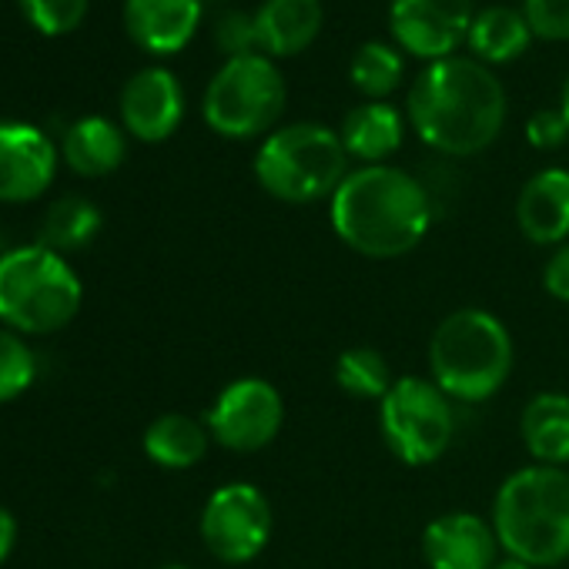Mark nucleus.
<instances>
[{
    "instance_id": "f257e3e1",
    "label": "nucleus",
    "mask_w": 569,
    "mask_h": 569,
    "mask_svg": "<svg viewBox=\"0 0 569 569\" xmlns=\"http://www.w3.org/2000/svg\"><path fill=\"white\" fill-rule=\"evenodd\" d=\"M506 88L476 58H442L426 64L406 98L412 131L439 154L472 158L486 151L506 124Z\"/></svg>"
},
{
    "instance_id": "f03ea898",
    "label": "nucleus",
    "mask_w": 569,
    "mask_h": 569,
    "mask_svg": "<svg viewBox=\"0 0 569 569\" xmlns=\"http://www.w3.org/2000/svg\"><path fill=\"white\" fill-rule=\"evenodd\" d=\"M329 218L346 248L389 261L422 244L432 228V198L419 178L396 164H362L332 194Z\"/></svg>"
},
{
    "instance_id": "7ed1b4c3",
    "label": "nucleus",
    "mask_w": 569,
    "mask_h": 569,
    "mask_svg": "<svg viewBox=\"0 0 569 569\" xmlns=\"http://www.w3.org/2000/svg\"><path fill=\"white\" fill-rule=\"evenodd\" d=\"M506 556L552 569L569 559V472L559 466H522L502 479L489 516Z\"/></svg>"
},
{
    "instance_id": "20e7f679",
    "label": "nucleus",
    "mask_w": 569,
    "mask_h": 569,
    "mask_svg": "<svg viewBox=\"0 0 569 569\" xmlns=\"http://www.w3.org/2000/svg\"><path fill=\"white\" fill-rule=\"evenodd\" d=\"M512 366V336L502 319L486 309L449 312L429 339V379L452 402H489L509 382Z\"/></svg>"
},
{
    "instance_id": "39448f33",
    "label": "nucleus",
    "mask_w": 569,
    "mask_h": 569,
    "mask_svg": "<svg viewBox=\"0 0 569 569\" xmlns=\"http://www.w3.org/2000/svg\"><path fill=\"white\" fill-rule=\"evenodd\" d=\"M349 154L339 131L299 121L274 128L254 154V181L264 194L284 204L332 201L339 184L349 178Z\"/></svg>"
},
{
    "instance_id": "423d86ee",
    "label": "nucleus",
    "mask_w": 569,
    "mask_h": 569,
    "mask_svg": "<svg viewBox=\"0 0 569 569\" xmlns=\"http://www.w3.org/2000/svg\"><path fill=\"white\" fill-rule=\"evenodd\" d=\"M81 309V281L48 244L14 248L0 258V322L44 336L64 329Z\"/></svg>"
},
{
    "instance_id": "0eeeda50",
    "label": "nucleus",
    "mask_w": 569,
    "mask_h": 569,
    "mask_svg": "<svg viewBox=\"0 0 569 569\" xmlns=\"http://www.w3.org/2000/svg\"><path fill=\"white\" fill-rule=\"evenodd\" d=\"M284 98H289V88H284L274 61L264 54H248L224 61L221 71L208 81L201 114L204 124L221 138H268L284 111Z\"/></svg>"
},
{
    "instance_id": "6e6552de",
    "label": "nucleus",
    "mask_w": 569,
    "mask_h": 569,
    "mask_svg": "<svg viewBox=\"0 0 569 569\" xmlns=\"http://www.w3.org/2000/svg\"><path fill=\"white\" fill-rule=\"evenodd\" d=\"M379 432L402 466H432L456 439V402L432 379L402 376L379 402Z\"/></svg>"
},
{
    "instance_id": "1a4fd4ad",
    "label": "nucleus",
    "mask_w": 569,
    "mask_h": 569,
    "mask_svg": "<svg viewBox=\"0 0 569 569\" xmlns=\"http://www.w3.org/2000/svg\"><path fill=\"white\" fill-rule=\"evenodd\" d=\"M271 502L251 482L218 486L201 509V539L224 566H244L258 559L271 539Z\"/></svg>"
},
{
    "instance_id": "9d476101",
    "label": "nucleus",
    "mask_w": 569,
    "mask_h": 569,
    "mask_svg": "<svg viewBox=\"0 0 569 569\" xmlns=\"http://www.w3.org/2000/svg\"><path fill=\"white\" fill-rule=\"evenodd\" d=\"M281 422H284L281 392L261 376H244L228 382L214 396L204 419L211 439L228 452H261L278 439Z\"/></svg>"
},
{
    "instance_id": "9b49d317",
    "label": "nucleus",
    "mask_w": 569,
    "mask_h": 569,
    "mask_svg": "<svg viewBox=\"0 0 569 569\" xmlns=\"http://www.w3.org/2000/svg\"><path fill=\"white\" fill-rule=\"evenodd\" d=\"M472 18V0H392L389 31L406 54L432 64L469 41Z\"/></svg>"
},
{
    "instance_id": "f8f14e48",
    "label": "nucleus",
    "mask_w": 569,
    "mask_h": 569,
    "mask_svg": "<svg viewBox=\"0 0 569 569\" xmlns=\"http://www.w3.org/2000/svg\"><path fill=\"white\" fill-rule=\"evenodd\" d=\"M58 151L44 131L24 121H0V201H34L54 181Z\"/></svg>"
},
{
    "instance_id": "ddd939ff",
    "label": "nucleus",
    "mask_w": 569,
    "mask_h": 569,
    "mask_svg": "<svg viewBox=\"0 0 569 569\" xmlns=\"http://www.w3.org/2000/svg\"><path fill=\"white\" fill-rule=\"evenodd\" d=\"M499 549L492 522L469 509L442 512L422 529V559L429 569H492Z\"/></svg>"
},
{
    "instance_id": "4468645a",
    "label": "nucleus",
    "mask_w": 569,
    "mask_h": 569,
    "mask_svg": "<svg viewBox=\"0 0 569 569\" xmlns=\"http://www.w3.org/2000/svg\"><path fill=\"white\" fill-rule=\"evenodd\" d=\"M184 118V91L168 68L138 71L121 91V121L144 144L168 141Z\"/></svg>"
},
{
    "instance_id": "2eb2a0df",
    "label": "nucleus",
    "mask_w": 569,
    "mask_h": 569,
    "mask_svg": "<svg viewBox=\"0 0 569 569\" xmlns=\"http://www.w3.org/2000/svg\"><path fill=\"white\" fill-rule=\"evenodd\" d=\"M204 0H124V28L148 54H178L201 24Z\"/></svg>"
},
{
    "instance_id": "dca6fc26",
    "label": "nucleus",
    "mask_w": 569,
    "mask_h": 569,
    "mask_svg": "<svg viewBox=\"0 0 569 569\" xmlns=\"http://www.w3.org/2000/svg\"><path fill=\"white\" fill-rule=\"evenodd\" d=\"M516 224L532 244H566L569 241V171L542 168L536 171L516 198Z\"/></svg>"
},
{
    "instance_id": "f3484780",
    "label": "nucleus",
    "mask_w": 569,
    "mask_h": 569,
    "mask_svg": "<svg viewBox=\"0 0 569 569\" xmlns=\"http://www.w3.org/2000/svg\"><path fill=\"white\" fill-rule=\"evenodd\" d=\"M322 24H326L322 0H264L254 11L258 54L296 58L316 44Z\"/></svg>"
},
{
    "instance_id": "a211bd4d",
    "label": "nucleus",
    "mask_w": 569,
    "mask_h": 569,
    "mask_svg": "<svg viewBox=\"0 0 569 569\" xmlns=\"http://www.w3.org/2000/svg\"><path fill=\"white\" fill-rule=\"evenodd\" d=\"M339 138L349 158L362 164H386L402 148L406 121L389 101H362L342 118Z\"/></svg>"
},
{
    "instance_id": "6ab92c4d",
    "label": "nucleus",
    "mask_w": 569,
    "mask_h": 569,
    "mask_svg": "<svg viewBox=\"0 0 569 569\" xmlns=\"http://www.w3.org/2000/svg\"><path fill=\"white\" fill-rule=\"evenodd\" d=\"M519 436L539 466H569V396L539 392L522 406Z\"/></svg>"
},
{
    "instance_id": "aec40b11",
    "label": "nucleus",
    "mask_w": 569,
    "mask_h": 569,
    "mask_svg": "<svg viewBox=\"0 0 569 569\" xmlns=\"http://www.w3.org/2000/svg\"><path fill=\"white\" fill-rule=\"evenodd\" d=\"M124 134L108 118H81L68 128L61 154L81 178H104L124 161Z\"/></svg>"
},
{
    "instance_id": "412c9836",
    "label": "nucleus",
    "mask_w": 569,
    "mask_h": 569,
    "mask_svg": "<svg viewBox=\"0 0 569 569\" xmlns=\"http://www.w3.org/2000/svg\"><path fill=\"white\" fill-rule=\"evenodd\" d=\"M144 452L154 466L161 469H191L208 456L211 432L204 422L184 416V412H168L158 416L144 429Z\"/></svg>"
},
{
    "instance_id": "4be33fe9",
    "label": "nucleus",
    "mask_w": 569,
    "mask_h": 569,
    "mask_svg": "<svg viewBox=\"0 0 569 569\" xmlns=\"http://www.w3.org/2000/svg\"><path fill=\"white\" fill-rule=\"evenodd\" d=\"M466 44L472 48V58L482 61L486 68L489 64H509L519 54H526V48L532 44V28H529L522 11L496 4V8H486L472 18Z\"/></svg>"
},
{
    "instance_id": "5701e85b",
    "label": "nucleus",
    "mask_w": 569,
    "mask_h": 569,
    "mask_svg": "<svg viewBox=\"0 0 569 569\" xmlns=\"http://www.w3.org/2000/svg\"><path fill=\"white\" fill-rule=\"evenodd\" d=\"M406 78L402 51L386 41H366L349 64V81L366 101H386L392 91H399Z\"/></svg>"
},
{
    "instance_id": "b1692460",
    "label": "nucleus",
    "mask_w": 569,
    "mask_h": 569,
    "mask_svg": "<svg viewBox=\"0 0 569 569\" xmlns=\"http://www.w3.org/2000/svg\"><path fill=\"white\" fill-rule=\"evenodd\" d=\"M392 369L372 346H352L336 359V386L362 402H382L392 389Z\"/></svg>"
},
{
    "instance_id": "393cba45",
    "label": "nucleus",
    "mask_w": 569,
    "mask_h": 569,
    "mask_svg": "<svg viewBox=\"0 0 569 569\" xmlns=\"http://www.w3.org/2000/svg\"><path fill=\"white\" fill-rule=\"evenodd\" d=\"M101 228V211L88 198H61L44 218V244L54 251L84 248Z\"/></svg>"
},
{
    "instance_id": "a878e982",
    "label": "nucleus",
    "mask_w": 569,
    "mask_h": 569,
    "mask_svg": "<svg viewBox=\"0 0 569 569\" xmlns=\"http://www.w3.org/2000/svg\"><path fill=\"white\" fill-rule=\"evenodd\" d=\"M34 356L31 349L18 339V332L0 329V402L18 399L31 382H34Z\"/></svg>"
},
{
    "instance_id": "bb28decb",
    "label": "nucleus",
    "mask_w": 569,
    "mask_h": 569,
    "mask_svg": "<svg viewBox=\"0 0 569 569\" xmlns=\"http://www.w3.org/2000/svg\"><path fill=\"white\" fill-rule=\"evenodd\" d=\"M18 4L31 21V28L48 38L71 34L74 28H81L88 14V0H18Z\"/></svg>"
},
{
    "instance_id": "cd10ccee",
    "label": "nucleus",
    "mask_w": 569,
    "mask_h": 569,
    "mask_svg": "<svg viewBox=\"0 0 569 569\" xmlns=\"http://www.w3.org/2000/svg\"><path fill=\"white\" fill-rule=\"evenodd\" d=\"M211 38H214V48H218L228 61L258 54L254 14H244V11H224V14H218Z\"/></svg>"
},
{
    "instance_id": "c85d7f7f",
    "label": "nucleus",
    "mask_w": 569,
    "mask_h": 569,
    "mask_svg": "<svg viewBox=\"0 0 569 569\" xmlns=\"http://www.w3.org/2000/svg\"><path fill=\"white\" fill-rule=\"evenodd\" d=\"M522 14L539 41H569V0H522Z\"/></svg>"
},
{
    "instance_id": "c756f323",
    "label": "nucleus",
    "mask_w": 569,
    "mask_h": 569,
    "mask_svg": "<svg viewBox=\"0 0 569 569\" xmlns=\"http://www.w3.org/2000/svg\"><path fill=\"white\" fill-rule=\"evenodd\" d=\"M526 141L539 151H556L569 141V121L559 108H546V111H536L529 121H526Z\"/></svg>"
},
{
    "instance_id": "7c9ffc66",
    "label": "nucleus",
    "mask_w": 569,
    "mask_h": 569,
    "mask_svg": "<svg viewBox=\"0 0 569 569\" xmlns=\"http://www.w3.org/2000/svg\"><path fill=\"white\" fill-rule=\"evenodd\" d=\"M542 289L549 299L569 306V241L552 248V254L546 258V268H542Z\"/></svg>"
},
{
    "instance_id": "2f4dec72",
    "label": "nucleus",
    "mask_w": 569,
    "mask_h": 569,
    "mask_svg": "<svg viewBox=\"0 0 569 569\" xmlns=\"http://www.w3.org/2000/svg\"><path fill=\"white\" fill-rule=\"evenodd\" d=\"M14 539H18V522H14V516L4 506H0V562L11 556Z\"/></svg>"
},
{
    "instance_id": "473e14b6",
    "label": "nucleus",
    "mask_w": 569,
    "mask_h": 569,
    "mask_svg": "<svg viewBox=\"0 0 569 569\" xmlns=\"http://www.w3.org/2000/svg\"><path fill=\"white\" fill-rule=\"evenodd\" d=\"M492 569H532V566H526V562H519V559H512V556H506V559H499Z\"/></svg>"
},
{
    "instance_id": "72a5a7b5",
    "label": "nucleus",
    "mask_w": 569,
    "mask_h": 569,
    "mask_svg": "<svg viewBox=\"0 0 569 569\" xmlns=\"http://www.w3.org/2000/svg\"><path fill=\"white\" fill-rule=\"evenodd\" d=\"M559 111H562L566 121H569V81H566V88H562V104H559Z\"/></svg>"
},
{
    "instance_id": "f704fd0d",
    "label": "nucleus",
    "mask_w": 569,
    "mask_h": 569,
    "mask_svg": "<svg viewBox=\"0 0 569 569\" xmlns=\"http://www.w3.org/2000/svg\"><path fill=\"white\" fill-rule=\"evenodd\" d=\"M164 569H191V566H181V562H171V566H164Z\"/></svg>"
}]
</instances>
